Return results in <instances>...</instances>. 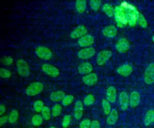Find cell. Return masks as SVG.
Wrapping results in <instances>:
<instances>
[{
  "instance_id": "obj_35",
  "label": "cell",
  "mask_w": 154,
  "mask_h": 128,
  "mask_svg": "<svg viewBox=\"0 0 154 128\" xmlns=\"http://www.w3.org/2000/svg\"><path fill=\"white\" fill-rule=\"evenodd\" d=\"M137 23L139 24V25H140L143 28H146L147 25V23L144 17L143 16L142 14L140 13L137 15Z\"/></svg>"
},
{
  "instance_id": "obj_30",
  "label": "cell",
  "mask_w": 154,
  "mask_h": 128,
  "mask_svg": "<svg viewBox=\"0 0 154 128\" xmlns=\"http://www.w3.org/2000/svg\"><path fill=\"white\" fill-rule=\"evenodd\" d=\"M43 118L41 115L35 114L31 118V123L34 126H39L43 123Z\"/></svg>"
},
{
  "instance_id": "obj_33",
  "label": "cell",
  "mask_w": 154,
  "mask_h": 128,
  "mask_svg": "<svg viewBox=\"0 0 154 128\" xmlns=\"http://www.w3.org/2000/svg\"><path fill=\"white\" fill-rule=\"evenodd\" d=\"M71 121H72V117L70 115L67 114L64 115L61 123L62 127L63 128H67L70 126Z\"/></svg>"
},
{
  "instance_id": "obj_42",
  "label": "cell",
  "mask_w": 154,
  "mask_h": 128,
  "mask_svg": "<svg viewBox=\"0 0 154 128\" xmlns=\"http://www.w3.org/2000/svg\"><path fill=\"white\" fill-rule=\"evenodd\" d=\"M49 128H56V127H54V126H51Z\"/></svg>"
},
{
  "instance_id": "obj_2",
  "label": "cell",
  "mask_w": 154,
  "mask_h": 128,
  "mask_svg": "<svg viewBox=\"0 0 154 128\" xmlns=\"http://www.w3.org/2000/svg\"><path fill=\"white\" fill-rule=\"evenodd\" d=\"M44 85L42 82H34L30 84L25 90V93L29 96H35L43 90Z\"/></svg>"
},
{
  "instance_id": "obj_29",
  "label": "cell",
  "mask_w": 154,
  "mask_h": 128,
  "mask_svg": "<svg viewBox=\"0 0 154 128\" xmlns=\"http://www.w3.org/2000/svg\"><path fill=\"white\" fill-rule=\"evenodd\" d=\"M62 111V106L60 104L56 103L55 104L51 109V112H52V116L53 117H57L59 116Z\"/></svg>"
},
{
  "instance_id": "obj_14",
  "label": "cell",
  "mask_w": 154,
  "mask_h": 128,
  "mask_svg": "<svg viewBox=\"0 0 154 128\" xmlns=\"http://www.w3.org/2000/svg\"><path fill=\"white\" fill-rule=\"evenodd\" d=\"M84 112L83 103L81 100H77L75 102L74 110H73V116L76 120H79L81 119Z\"/></svg>"
},
{
  "instance_id": "obj_31",
  "label": "cell",
  "mask_w": 154,
  "mask_h": 128,
  "mask_svg": "<svg viewBox=\"0 0 154 128\" xmlns=\"http://www.w3.org/2000/svg\"><path fill=\"white\" fill-rule=\"evenodd\" d=\"M44 106H45L43 102L40 100H37L35 101L33 103V109L37 113L42 112Z\"/></svg>"
},
{
  "instance_id": "obj_8",
  "label": "cell",
  "mask_w": 154,
  "mask_h": 128,
  "mask_svg": "<svg viewBox=\"0 0 154 128\" xmlns=\"http://www.w3.org/2000/svg\"><path fill=\"white\" fill-rule=\"evenodd\" d=\"M95 49L93 47H88L81 49L78 52V57L82 59H88L93 57L95 54Z\"/></svg>"
},
{
  "instance_id": "obj_25",
  "label": "cell",
  "mask_w": 154,
  "mask_h": 128,
  "mask_svg": "<svg viewBox=\"0 0 154 128\" xmlns=\"http://www.w3.org/2000/svg\"><path fill=\"white\" fill-rule=\"evenodd\" d=\"M102 10L108 17H112L114 14V8L109 4H104L102 5Z\"/></svg>"
},
{
  "instance_id": "obj_1",
  "label": "cell",
  "mask_w": 154,
  "mask_h": 128,
  "mask_svg": "<svg viewBox=\"0 0 154 128\" xmlns=\"http://www.w3.org/2000/svg\"><path fill=\"white\" fill-rule=\"evenodd\" d=\"M115 21L118 27L123 28L128 24L126 17V10L121 6L117 5L114 7Z\"/></svg>"
},
{
  "instance_id": "obj_7",
  "label": "cell",
  "mask_w": 154,
  "mask_h": 128,
  "mask_svg": "<svg viewBox=\"0 0 154 128\" xmlns=\"http://www.w3.org/2000/svg\"><path fill=\"white\" fill-rule=\"evenodd\" d=\"M87 29L84 25H79L76 26L70 34V37L72 38H80L87 35Z\"/></svg>"
},
{
  "instance_id": "obj_13",
  "label": "cell",
  "mask_w": 154,
  "mask_h": 128,
  "mask_svg": "<svg viewBox=\"0 0 154 128\" xmlns=\"http://www.w3.org/2000/svg\"><path fill=\"white\" fill-rule=\"evenodd\" d=\"M144 81L150 84L154 82V64H150L144 73Z\"/></svg>"
},
{
  "instance_id": "obj_11",
  "label": "cell",
  "mask_w": 154,
  "mask_h": 128,
  "mask_svg": "<svg viewBox=\"0 0 154 128\" xmlns=\"http://www.w3.org/2000/svg\"><path fill=\"white\" fill-rule=\"evenodd\" d=\"M116 48L120 53L126 52L129 49V43L126 38H121L116 44Z\"/></svg>"
},
{
  "instance_id": "obj_32",
  "label": "cell",
  "mask_w": 154,
  "mask_h": 128,
  "mask_svg": "<svg viewBox=\"0 0 154 128\" xmlns=\"http://www.w3.org/2000/svg\"><path fill=\"white\" fill-rule=\"evenodd\" d=\"M74 100V97L72 94L66 95L61 101V103L64 106H67L70 105Z\"/></svg>"
},
{
  "instance_id": "obj_21",
  "label": "cell",
  "mask_w": 154,
  "mask_h": 128,
  "mask_svg": "<svg viewBox=\"0 0 154 128\" xmlns=\"http://www.w3.org/2000/svg\"><path fill=\"white\" fill-rule=\"evenodd\" d=\"M66 94L63 91L58 90L51 93L50 94V99L54 102H59L62 101L63 98L65 97Z\"/></svg>"
},
{
  "instance_id": "obj_23",
  "label": "cell",
  "mask_w": 154,
  "mask_h": 128,
  "mask_svg": "<svg viewBox=\"0 0 154 128\" xmlns=\"http://www.w3.org/2000/svg\"><path fill=\"white\" fill-rule=\"evenodd\" d=\"M154 122V111L149 110L148 111L144 118V123L146 126H149L151 123Z\"/></svg>"
},
{
  "instance_id": "obj_16",
  "label": "cell",
  "mask_w": 154,
  "mask_h": 128,
  "mask_svg": "<svg viewBox=\"0 0 154 128\" xmlns=\"http://www.w3.org/2000/svg\"><path fill=\"white\" fill-rule=\"evenodd\" d=\"M93 70L92 65L88 62H84L81 64L78 67V72L83 75H85L91 73Z\"/></svg>"
},
{
  "instance_id": "obj_22",
  "label": "cell",
  "mask_w": 154,
  "mask_h": 128,
  "mask_svg": "<svg viewBox=\"0 0 154 128\" xmlns=\"http://www.w3.org/2000/svg\"><path fill=\"white\" fill-rule=\"evenodd\" d=\"M75 9L78 13H82L86 10L87 3H86L85 1L78 0L75 2Z\"/></svg>"
},
{
  "instance_id": "obj_15",
  "label": "cell",
  "mask_w": 154,
  "mask_h": 128,
  "mask_svg": "<svg viewBox=\"0 0 154 128\" xmlns=\"http://www.w3.org/2000/svg\"><path fill=\"white\" fill-rule=\"evenodd\" d=\"M106 99L111 103L116 102L117 99V90L114 86H109L106 91Z\"/></svg>"
},
{
  "instance_id": "obj_10",
  "label": "cell",
  "mask_w": 154,
  "mask_h": 128,
  "mask_svg": "<svg viewBox=\"0 0 154 128\" xmlns=\"http://www.w3.org/2000/svg\"><path fill=\"white\" fill-rule=\"evenodd\" d=\"M94 42V37L90 34H87L78 39V44L80 47H88V46L93 44Z\"/></svg>"
},
{
  "instance_id": "obj_12",
  "label": "cell",
  "mask_w": 154,
  "mask_h": 128,
  "mask_svg": "<svg viewBox=\"0 0 154 128\" xmlns=\"http://www.w3.org/2000/svg\"><path fill=\"white\" fill-rule=\"evenodd\" d=\"M82 80L85 85L91 86L97 83L98 81V76L95 73H90L89 74L84 75Z\"/></svg>"
},
{
  "instance_id": "obj_41",
  "label": "cell",
  "mask_w": 154,
  "mask_h": 128,
  "mask_svg": "<svg viewBox=\"0 0 154 128\" xmlns=\"http://www.w3.org/2000/svg\"><path fill=\"white\" fill-rule=\"evenodd\" d=\"M5 110H6L5 106L3 104H1V105H0V115L1 116L4 115V114L5 112Z\"/></svg>"
},
{
  "instance_id": "obj_4",
  "label": "cell",
  "mask_w": 154,
  "mask_h": 128,
  "mask_svg": "<svg viewBox=\"0 0 154 128\" xmlns=\"http://www.w3.org/2000/svg\"><path fill=\"white\" fill-rule=\"evenodd\" d=\"M35 53L39 58L44 60H49L52 56V52L51 49L43 46H38L35 49Z\"/></svg>"
},
{
  "instance_id": "obj_37",
  "label": "cell",
  "mask_w": 154,
  "mask_h": 128,
  "mask_svg": "<svg viewBox=\"0 0 154 128\" xmlns=\"http://www.w3.org/2000/svg\"><path fill=\"white\" fill-rule=\"evenodd\" d=\"M91 123V121L90 119L85 118L80 122L79 124V128H90Z\"/></svg>"
},
{
  "instance_id": "obj_38",
  "label": "cell",
  "mask_w": 154,
  "mask_h": 128,
  "mask_svg": "<svg viewBox=\"0 0 154 128\" xmlns=\"http://www.w3.org/2000/svg\"><path fill=\"white\" fill-rule=\"evenodd\" d=\"M13 59L12 58V57L11 56H4V59H3V62L4 64L7 65V66H8V65H10L13 63Z\"/></svg>"
},
{
  "instance_id": "obj_40",
  "label": "cell",
  "mask_w": 154,
  "mask_h": 128,
  "mask_svg": "<svg viewBox=\"0 0 154 128\" xmlns=\"http://www.w3.org/2000/svg\"><path fill=\"white\" fill-rule=\"evenodd\" d=\"M90 128H100V124L99 121L96 120L91 121Z\"/></svg>"
},
{
  "instance_id": "obj_20",
  "label": "cell",
  "mask_w": 154,
  "mask_h": 128,
  "mask_svg": "<svg viewBox=\"0 0 154 128\" xmlns=\"http://www.w3.org/2000/svg\"><path fill=\"white\" fill-rule=\"evenodd\" d=\"M140 102V96L137 91H133L129 96V106L132 108L137 106Z\"/></svg>"
},
{
  "instance_id": "obj_6",
  "label": "cell",
  "mask_w": 154,
  "mask_h": 128,
  "mask_svg": "<svg viewBox=\"0 0 154 128\" xmlns=\"http://www.w3.org/2000/svg\"><path fill=\"white\" fill-rule=\"evenodd\" d=\"M42 69L45 73L52 78H56L60 75V70L56 67L49 64H43Z\"/></svg>"
},
{
  "instance_id": "obj_5",
  "label": "cell",
  "mask_w": 154,
  "mask_h": 128,
  "mask_svg": "<svg viewBox=\"0 0 154 128\" xmlns=\"http://www.w3.org/2000/svg\"><path fill=\"white\" fill-rule=\"evenodd\" d=\"M112 52L109 50H103L100 51L96 58V62L98 65H104L112 56Z\"/></svg>"
},
{
  "instance_id": "obj_34",
  "label": "cell",
  "mask_w": 154,
  "mask_h": 128,
  "mask_svg": "<svg viewBox=\"0 0 154 128\" xmlns=\"http://www.w3.org/2000/svg\"><path fill=\"white\" fill-rule=\"evenodd\" d=\"M100 4H101V1L98 0H91L89 2V5L91 8L95 11H97L99 9L100 7Z\"/></svg>"
},
{
  "instance_id": "obj_43",
  "label": "cell",
  "mask_w": 154,
  "mask_h": 128,
  "mask_svg": "<svg viewBox=\"0 0 154 128\" xmlns=\"http://www.w3.org/2000/svg\"><path fill=\"white\" fill-rule=\"evenodd\" d=\"M152 40H153V41L154 42V35L153 36V37H152Z\"/></svg>"
},
{
  "instance_id": "obj_28",
  "label": "cell",
  "mask_w": 154,
  "mask_h": 128,
  "mask_svg": "<svg viewBox=\"0 0 154 128\" xmlns=\"http://www.w3.org/2000/svg\"><path fill=\"white\" fill-rule=\"evenodd\" d=\"M94 102H95V97L91 94H87L83 99V103L87 106L92 105L94 103Z\"/></svg>"
},
{
  "instance_id": "obj_27",
  "label": "cell",
  "mask_w": 154,
  "mask_h": 128,
  "mask_svg": "<svg viewBox=\"0 0 154 128\" xmlns=\"http://www.w3.org/2000/svg\"><path fill=\"white\" fill-rule=\"evenodd\" d=\"M41 115L42 116L43 120L46 121H48L51 119V116H52V112H51V109L46 106H45L42 112H41Z\"/></svg>"
},
{
  "instance_id": "obj_18",
  "label": "cell",
  "mask_w": 154,
  "mask_h": 128,
  "mask_svg": "<svg viewBox=\"0 0 154 128\" xmlns=\"http://www.w3.org/2000/svg\"><path fill=\"white\" fill-rule=\"evenodd\" d=\"M102 34L108 38H113L117 34V29L113 25H109L105 27L102 31Z\"/></svg>"
},
{
  "instance_id": "obj_3",
  "label": "cell",
  "mask_w": 154,
  "mask_h": 128,
  "mask_svg": "<svg viewBox=\"0 0 154 128\" xmlns=\"http://www.w3.org/2000/svg\"><path fill=\"white\" fill-rule=\"evenodd\" d=\"M16 68L18 73L23 77H27L30 74L29 67L26 62L23 59H19L16 62Z\"/></svg>"
},
{
  "instance_id": "obj_39",
  "label": "cell",
  "mask_w": 154,
  "mask_h": 128,
  "mask_svg": "<svg viewBox=\"0 0 154 128\" xmlns=\"http://www.w3.org/2000/svg\"><path fill=\"white\" fill-rule=\"evenodd\" d=\"M7 121H8V115H3L1 116L0 118V126L2 127L3 125H4Z\"/></svg>"
},
{
  "instance_id": "obj_9",
  "label": "cell",
  "mask_w": 154,
  "mask_h": 128,
  "mask_svg": "<svg viewBox=\"0 0 154 128\" xmlns=\"http://www.w3.org/2000/svg\"><path fill=\"white\" fill-rule=\"evenodd\" d=\"M119 105L122 111H126L129 106V97L125 91H122L119 96Z\"/></svg>"
},
{
  "instance_id": "obj_36",
  "label": "cell",
  "mask_w": 154,
  "mask_h": 128,
  "mask_svg": "<svg viewBox=\"0 0 154 128\" xmlns=\"http://www.w3.org/2000/svg\"><path fill=\"white\" fill-rule=\"evenodd\" d=\"M0 76L2 78L7 79L11 76V72L5 68H1L0 70Z\"/></svg>"
},
{
  "instance_id": "obj_17",
  "label": "cell",
  "mask_w": 154,
  "mask_h": 128,
  "mask_svg": "<svg viewBox=\"0 0 154 128\" xmlns=\"http://www.w3.org/2000/svg\"><path fill=\"white\" fill-rule=\"evenodd\" d=\"M119 118V113L116 109H112L109 114L107 116L106 123L109 126H113L116 124Z\"/></svg>"
},
{
  "instance_id": "obj_24",
  "label": "cell",
  "mask_w": 154,
  "mask_h": 128,
  "mask_svg": "<svg viewBox=\"0 0 154 128\" xmlns=\"http://www.w3.org/2000/svg\"><path fill=\"white\" fill-rule=\"evenodd\" d=\"M102 109L105 115H108L111 111V103L107 100L106 99H103L101 102Z\"/></svg>"
},
{
  "instance_id": "obj_19",
  "label": "cell",
  "mask_w": 154,
  "mask_h": 128,
  "mask_svg": "<svg viewBox=\"0 0 154 128\" xmlns=\"http://www.w3.org/2000/svg\"><path fill=\"white\" fill-rule=\"evenodd\" d=\"M117 72L119 75L123 76H127L132 73V67L131 65L128 64H125L119 67L117 69Z\"/></svg>"
},
{
  "instance_id": "obj_26",
  "label": "cell",
  "mask_w": 154,
  "mask_h": 128,
  "mask_svg": "<svg viewBox=\"0 0 154 128\" xmlns=\"http://www.w3.org/2000/svg\"><path fill=\"white\" fill-rule=\"evenodd\" d=\"M19 113L17 110L13 109L8 115V122L11 124H14L18 120Z\"/></svg>"
}]
</instances>
